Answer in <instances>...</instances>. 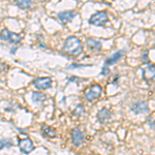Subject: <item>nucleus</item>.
Wrapping results in <instances>:
<instances>
[{
	"mask_svg": "<svg viewBox=\"0 0 155 155\" xmlns=\"http://www.w3.org/2000/svg\"><path fill=\"white\" fill-rule=\"evenodd\" d=\"M132 113L136 115L147 114L149 112V106L147 101H137L131 106Z\"/></svg>",
	"mask_w": 155,
	"mask_h": 155,
	"instance_id": "5",
	"label": "nucleus"
},
{
	"mask_svg": "<svg viewBox=\"0 0 155 155\" xmlns=\"http://www.w3.org/2000/svg\"><path fill=\"white\" fill-rule=\"evenodd\" d=\"M84 134L81 131V129L79 128H74L71 130V141H72V145L74 147H80L84 142Z\"/></svg>",
	"mask_w": 155,
	"mask_h": 155,
	"instance_id": "9",
	"label": "nucleus"
},
{
	"mask_svg": "<svg viewBox=\"0 0 155 155\" xmlns=\"http://www.w3.org/2000/svg\"><path fill=\"white\" fill-rule=\"evenodd\" d=\"M78 67H84V65H81V64H71L69 66V68H78Z\"/></svg>",
	"mask_w": 155,
	"mask_h": 155,
	"instance_id": "20",
	"label": "nucleus"
},
{
	"mask_svg": "<svg viewBox=\"0 0 155 155\" xmlns=\"http://www.w3.org/2000/svg\"><path fill=\"white\" fill-rule=\"evenodd\" d=\"M16 5L22 9H27L32 5V1H30V0H18V1H16Z\"/></svg>",
	"mask_w": 155,
	"mask_h": 155,
	"instance_id": "16",
	"label": "nucleus"
},
{
	"mask_svg": "<svg viewBox=\"0 0 155 155\" xmlns=\"http://www.w3.org/2000/svg\"><path fill=\"white\" fill-rule=\"evenodd\" d=\"M14 143H12V140H0V150H3L5 148H9L12 147Z\"/></svg>",
	"mask_w": 155,
	"mask_h": 155,
	"instance_id": "18",
	"label": "nucleus"
},
{
	"mask_svg": "<svg viewBox=\"0 0 155 155\" xmlns=\"http://www.w3.org/2000/svg\"><path fill=\"white\" fill-rule=\"evenodd\" d=\"M41 132L45 137H50V139H53L57 136V131L56 129L53 128V127L49 126V125H44L41 127Z\"/></svg>",
	"mask_w": 155,
	"mask_h": 155,
	"instance_id": "14",
	"label": "nucleus"
},
{
	"mask_svg": "<svg viewBox=\"0 0 155 155\" xmlns=\"http://www.w3.org/2000/svg\"><path fill=\"white\" fill-rule=\"evenodd\" d=\"M76 16H77V12L74 11H65V12H59L57 17H58L59 21H61L62 23H68Z\"/></svg>",
	"mask_w": 155,
	"mask_h": 155,
	"instance_id": "10",
	"label": "nucleus"
},
{
	"mask_svg": "<svg viewBox=\"0 0 155 155\" xmlns=\"http://www.w3.org/2000/svg\"><path fill=\"white\" fill-rule=\"evenodd\" d=\"M47 99V95L41 92H33L32 93V101L35 104H41Z\"/></svg>",
	"mask_w": 155,
	"mask_h": 155,
	"instance_id": "15",
	"label": "nucleus"
},
{
	"mask_svg": "<svg viewBox=\"0 0 155 155\" xmlns=\"http://www.w3.org/2000/svg\"><path fill=\"white\" fill-rule=\"evenodd\" d=\"M62 50L66 54L71 55V56H78V55H80L82 53V51H83V45H82V41H80L79 37L69 36L64 41Z\"/></svg>",
	"mask_w": 155,
	"mask_h": 155,
	"instance_id": "1",
	"label": "nucleus"
},
{
	"mask_svg": "<svg viewBox=\"0 0 155 155\" xmlns=\"http://www.w3.org/2000/svg\"><path fill=\"white\" fill-rule=\"evenodd\" d=\"M19 148L21 150L22 153L29 154L30 152H32L34 150V146H33V143H32L31 140H30L29 137H26V139L20 140Z\"/></svg>",
	"mask_w": 155,
	"mask_h": 155,
	"instance_id": "8",
	"label": "nucleus"
},
{
	"mask_svg": "<svg viewBox=\"0 0 155 155\" xmlns=\"http://www.w3.org/2000/svg\"><path fill=\"white\" fill-rule=\"evenodd\" d=\"M101 92H102V88L101 85H98V84L92 85V86L89 87V88L86 90V92H85V94H84L85 101H87L88 102L95 101V99L101 97Z\"/></svg>",
	"mask_w": 155,
	"mask_h": 155,
	"instance_id": "2",
	"label": "nucleus"
},
{
	"mask_svg": "<svg viewBox=\"0 0 155 155\" xmlns=\"http://www.w3.org/2000/svg\"><path fill=\"white\" fill-rule=\"evenodd\" d=\"M87 46L92 51L99 52L101 50V42L95 38H88L87 39Z\"/></svg>",
	"mask_w": 155,
	"mask_h": 155,
	"instance_id": "13",
	"label": "nucleus"
},
{
	"mask_svg": "<svg viewBox=\"0 0 155 155\" xmlns=\"http://www.w3.org/2000/svg\"><path fill=\"white\" fill-rule=\"evenodd\" d=\"M109 17L106 12L101 11V12H97L95 14H93L91 16V18L89 19V24L93 25V26H102L107 22Z\"/></svg>",
	"mask_w": 155,
	"mask_h": 155,
	"instance_id": "3",
	"label": "nucleus"
},
{
	"mask_svg": "<svg viewBox=\"0 0 155 155\" xmlns=\"http://www.w3.org/2000/svg\"><path fill=\"white\" fill-rule=\"evenodd\" d=\"M143 58H144V61L145 62H149V60H148V57H147V52L143 55Z\"/></svg>",
	"mask_w": 155,
	"mask_h": 155,
	"instance_id": "21",
	"label": "nucleus"
},
{
	"mask_svg": "<svg viewBox=\"0 0 155 155\" xmlns=\"http://www.w3.org/2000/svg\"><path fill=\"white\" fill-rule=\"evenodd\" d=\"M123 54H124V51H118V52H116V53L113 54L111 57H109V58L106 60V62H104V65L109 66V65H112V64L116 63L117 61H119V59H121V57L123 56Z\"/></svg>",
	"mask_w": 155,
	"mask_h": 155,
	"instance_id": "12",
	"label": "nucleus"
},
{
	"mask_svg": "<svg viewBox=\"0 0 155 155\" xmlns=\"http://www.w3.org/2000/svg\"><path fill=\"white\" fill-rule=\"evenodd\" d=\"M33 85L36 89L47 90L52 86V80L50 78H37L33 81Z\"/></svg>",
	"mask_w": 155,
	"mask_h": 155,
	"instance_id": "6",
	"label": "nucleus"
},
{
	"mask_svg": "<svg viewBox=\"0 0 155 155\" xmlns=\"http://www.w3.org/2000/svg\"><path fill=\"white\" fill-rule=\"evenodd\" d=\"M0 38L2 41L11 42V44H18V42L21 41V35L18 33L9 31L8 29H3L0 32Z\"/></svg>",
	"mask_w": 155,
	"mask_h": 155,
	"instance_id": "4",
	"label": "nucleus"
},
{
	"mask_svg": "<svg viewBox=\"0 0 155 155\" xmlns=\"http://www.w3.org/2000/svg\"><path fill=\"white\" fill-rule=\"evenodd\" d=\"M84 113H85V110H84V106L82 104H78V106L74 107V111H72V115H74V117H81Z\"/></svg>",
	"mask_w": 155,
	"mask_h": 155,
	"instance_id": "17",
	"label": "nucleus"
},
{
	"mask_svg": "<svg viewBox=\"0 0 155 155\" xmlns=\"http://www.w3.org/2000/svg\"><path fill=\"white\" fill-rule=\"evenodd\" d=\"M110 72V69H109V66H106L104 65L102 66V69H101V76H106V74H107Z\"/></svg>",
	"mask_w": 155,
	"mask_h": 155,
	"instance_id": "19",
	"label": "nucleus"
},
{
	"mask_svg": "<svg viewBox=\"0 0 155 155\" xmlns=\"http://www.w3.org/2000/svg\"><path fill=\"white\" fill-rule=\"evenodd\" d=\"M142 77L145 81L149 82L155 79V65L154 64H147L142 69Z\"/></svg>",
	"mask_w": 155,
	"mask_h": 155,
	"instance_id": "7",
	"label": "nucleus"
},
{
	"mask_svg": "<svg viewBox=\"0 0 155 155\" xmlns=\"http://www.w3.org/2000/svg\"><path fill=\"white\" fill-rule=\"evenodd\" d=\"M97 119L101 124H104L107 121H110L111 120V112H110V110L107 109V107H102L101 111L97 113Z\"/></svg>",
	"mask_w": 155,
	"mask_h": 155,
	"instance_id": "11",
	"label": "nucleus"
}]
</instances>
